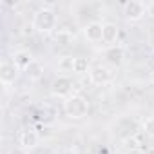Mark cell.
<instances>
[{"label": "cell", "instance_id": "1", "mask_svg": "<svg viewBox=\"0 0 154 154\" xmlns=\"http://www.w3.org/2000/svg\"><path fill=\"white\" fill-rule=\"evenodd\" d=\"M33 27L38 31V33H53L56 27H58V17H56V11L49 6H44L40 8L35 15H33Z\"/></svg>", "mask_w": 154, "mask_h": 154}, {"label": "cell", "instance_id": "2", "mask_svg": "<svg viewBox=\"0 0 154 154\" xmlns=\"http://www.w3.org/2000/svg\"><path fill=\"white\" fill-rule=\"evenodd\" d=\"M63 111L71 120H82L89 112V102L82 94H71L63 102Z\"/></svg>", "mask_w": 154, "mask_h": 154}, {"label": "cell", "instance_id": "3", "mask_svg": "<svg viewBox=\"0 0 154 154\" xmlns=\"http://www.w3.org/2000/svg\"><path fill=\"white\" fill-rule=\"evenodd\" d=\"M20 76V69L17 67V63L13 60H4L0 63V82L2 85H13Z\"/></svg>", "mask_w": 154, "mask_h": 154}, {"label": "cell", "instance_id": "4", "mask_svg": "<svg viewBox=\"0 0 154 154\" xmlns=\"http://www.w3.org/2000/svg\"><path fill=\"white\" fill-rule=\"evenodd\" d=\"M147 15V4L140 2V0H131L123 6V17L129 22H140Z\"/></svg>", "mask_w": 154, "mask_h": 154}, {"label": "cell", "instance_id": "5", "mask_svg": "<svg viewBox=\"0 0 154 154\" xmlns=\"http://www.w3.org/2000/svg\"><path fill=\"white\" fill-rule=\"evenodd\" d=\"M72 80L69 78V76H65V74H62V76H58V78L53 82V85H51V93H53V96H58V98H69L71 96V91H72Z\"/></svg>", "mask_w": 154, "mask_h": 154}, {"label": "cell", "instance_id": "6", "mask_svg": "<svg viewBox=\"0 0 154 154\" xmlns=\"http://www.w3.org/2000/svg\"><path fill=\"white\" fill-rule=\"evenodd\" d=\"M111 78H112V72H111V69L105 67V65H93V69H91V72H89L91 84H94V85H98V87L107 85V84L111 82Z\"/></svg>", "mask_w": 154, "mask_h": 154}, {"label": "cell", "instance_id": "7", "mask_svg": "<svg viewBox=\"0 0 154 154\" xmlns=\"http://www.w3.org/2000/svg\"><path fill=\"white\" fill-rule=\"evenodd\" d=\"M84 36H85V40L91 42V44L102 42V38H103V24L98 22V20L89 22V24L84 27Z\"/></svg>", "mask_w": 154, "mask_h": 154}, {"label": "cell", "instance_id": "8", "mask_svg": "<svg viewBox=\"0 0 154 154\" xmlns=\"http://www.w3.org/2000/svg\"><path fill=\"white\" fill-rule=\"evenodd\" d=\"M13 62L17 63V67L20 71H27L33 63H35V58H33V53L27 51V49H18L13 53Z\"/></svg>", "mask_w": 154, "mask_h": 154}, {"label": "cell", "instance_id": "9", "mask_svg": "<svg viewBox=\"0 0 154 154\" xmlns=\"http://www.w3.org/2000/svg\"><path fill=\"white\" fill-rule=\"evenodd\" d=\"M118 38H120V27L114 22H105L103 24V38H102V42L107 47H112V45H116Z\"/></svg>", "mask_w": 154, "mask_h": 154}, {"label": "cell", "instance_id": "10", "mask_svg": "<svg viewBox=\"0 0 154 154\" xmlns=\"http://www.w3.org/2000/svg\"><path fill=\"white\" fill-rule=\"evenodd\" d=\"M103 56H105V60H107L111 65L118 67V65H122V63H123L125 51H123V47H122V45H112V47H107V49L103 51Z\"/></svg>", "mask_w": 154, "mask_h": 154}, {"label": "cell", "instance_id": "11", "mask_svg": "<svg viewBox=\"0 0 154 154\" xmlns=\"http://www.w3.org/2000/svg\"><path fill=\"white\" fill-rule=\"evenodd\" d=\"M38 134L35 132V131H24L22 134H20V140H18V143H20V147L22 149H26V150H31V149H35L36 145H38Z\"/></svg>", "mask_w": 154, "mask_h": 154}, {"label": "cell", "instance_id": "12", "mask_svg": "<svg viewBox=\"0 0 154 154\" xmlns=\"http://www.w3.org/2000/svg\"><path fill=\"white\" fill-rule=\"evenodd\" d=\"M91 69H93L91 62L85 56H76L72 60V72H76V74H89Z\"/></svg>", "mask_w": 154, "mask_h": 154}, {"label": "cell", "instance_id": "13", "mask_svg": "<svg viewBox=\"0 0 154 154\" xmlns=\"http://www.w3.org/2000/svg\"><path fill=\"white\" fill-rule=\"evenodd\" d=\"M141 129H143V134H145V136L154 138V116H149V118L143 122Z\"/></svg>", "mask_w": 154, "mask_h": 154}, {"label": "cell", "instance_id": "14", "mask_svg": "<svg viewBox=\"0 0 154 154\" xmlns=\"http://www.w3.org/2000/svg\"><path fill=\"white\" fill-rule=\"evenodd\" d=\"M40 72H42V65L38 63V62H35L29 69H27V74H29V78H33V80H36L38 76H40Z\"/></svg>", "mask_w": 154, "mask_h": 154}, {"label": "cell", "instance_id": "15", "mask_svg": "<svg viewBox=\"0 0 154 154\" xmlns=\"http://www.w3.org/2000/svg\"><path fill=\"white\" fill-rule=\"evenodd\" d=\"M9 154H27V150H26V149H22V147L18 145V147L11 149V152H9Z\"/></svg>", "mask_w": 154, "mask_h": 154}, {"label": "cell", "instance_id": "16", "mask_svg": "<svg viewBox=\"0 0 154 154\" xmlns=\"http://www.w3.org/2000/svg\"><path fill=\"white\" fill-rule=\"evenodd\" d=\"M147 15L154 17V2H152V4H147Z\"/></svg>", "mask_w": 154, "mask_h": 154}, {"label": "cell", "instance_id": "17", "mask_svg": "<svg viewBox=\"0 0 154 154\" xmlns=\"http://www.w3.org/2000/svg\"><path fill=\"white\" fill-rule=\"evenodd\" d=\"M150 82H152V85H154V71L150 72Z\"/></svg>", "mask_w": 154, "mask_h": 154}]
</instances>
